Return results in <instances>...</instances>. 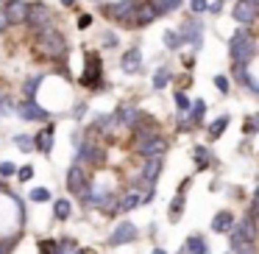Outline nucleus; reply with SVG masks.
<instances>
[{"label": "nucleus", "instance_id": "15", "mask_svg": "<svg viewBox=\"0 0 259 254\" xmlns=\"http://www.w3.org/2000/svg\"><path fill=\"white\" fill-rule=\"evenodd\" d=\"M120 67H123L125 73H140V67H142V53H140V48H131V51H125L123 59H120Z\"/></svg>", "mask_w": 259, "mask_h": 254}, {"label": "nucleus", "instance_id": "44", "mask_svg": "<svg viewBox=\"0 0 259 254\" xmlns=\"http://www.w3.org/2000/svg\"><path fill=\"white\" fill-rule=\"evenodd\" d=\"M103 42H106V45H117V37H114V34H106V37H103Z\"/></svg>", "mask_w": 259, "mask_h": 254}, {"label": "nucleus", "instance_id": "11", "mask_svg": "<svg viewBox=\"0 0 259 254\" xmlns=\"http://www.w3.org/2000/svg\"><path fill=\"white\" fill-rule=\"evenodd\" d=\"M28 9H31V3H25V0H9V3H6L9 23H12V25H23L25 20H28Z\"/></svg>", "mask_w": 259, "mask_h": 254}, {"label": "nucleus", "instance_id": "41", "mask_svg": "<svg viewBox=\"0 0 259 254\" xmlns=\"http://www.w3.org/2000/svg\"><path fill=\"white\" fill-rule=\"evenodd\" d=\"M251 215H259V187L253 193V204H251Z\"/></svg>", "mask_w": 259, "mask_h": 254}, {"label": "nucleus", "instance_id": "24", "mask_svg": "<svg viewBox=\"0 0 259 254\" xmlns=\"http://www.w3.org/2000/svg\"><path fill=\"white\" fill-rule=\"evenodd\" d=\"M14 146H17L20 151H34L36 142H34V137H31V134H17V137H14Z\"/></svg>", "mask_w": 259, "mask_h": 254}, {"label": "nucleus", "instance_id": "23", "mask_svg": "<svg viewBox=\"0 0 259 254\" xmlns=\"http://www.w3.org/2000/svg\"><path fill=\"white\" fill-rule=\"evenodd\" d=\"M226 126H229V118H226V115H220L214 123H209V137H212V140H218V137L226 131Z\"/></svg>", "mask_w": 259, "mask_h": 254}, {"label": "nucleus", "instance_id": "18", "mask_svg": "<svg viewBox=\"0 0 259 254\" xmlns=\"http://www.w3.org/2000/svg\"><path fill=\"white\" fill-rule=\"evenodd\" d=\"M53 134H56V129H53V123H48L45 129H42L39 134L34 137V142H36V151H42V154H51V148H53Z\"/></svg>", "mask_w": 259, "mask_h": 254}, {"label": "nucleus", "instance_id": "19", "mask_svg": "<svg viewBox=\"0 0 259 254\" xmlns=\"http://www.w3.org/2000/svg\"><path fill=\"white\" fill-rule=\"evenodd\" d=\"M162 173V157H145V168H142V179L145 182H156Z\"/></svg>", "mask_w": 259, "mask_h": 254}, {"label": "nucleus", "instance_id": "34", "mask_svg": "<svg viewBox=\"0 0 259 254\" xmlns=\"http://www.w3.org/2000/svg\"><path fill=\"white\" fill-rule=\"evenodd\" d=\"M190 9L195 14H201V12H206V9H209V3H206V0H190Z\"/></svg>", "mask_w": 259, "mask_h": 254}, {"label": "nucleus", "instance_id": "40", "mask_svg": "<svg viewBox=\"0 0 259 254\" xmlns=\"http://www.w3.org/2000/svg\"><path fill=\"white\" fill-rule=\"evenodd\" d=\"M17 176H20V182H28L31 176H34V168H23V170H17Z\"/></svg>", "mask_w": 259, "mask_h": 254}, {"label": "nucleus", "instance_id": "6", "mask_svg": "<svg viewBox=\"0 0 259 254\" xmlns=\"http://www.w3.org/2000/svg\"><path fill=\"white\" fill-rule=\"evenodd\" d=\"M231 17H234L240 25H251V23H256V17H259V9L253 6L251 0H234V9H231Z\"/></svg>", "mask_w": 259, "mask_h": 254}, {"label": "nucleus", "instance_id": "7", "mask_svg": "<svg viewBox=\"0 0 259 254\" xmlns=\"http://www.w3.org/2000/svg\"><path fill=\"white\" fill-rule=\"evenodd\" d=\"M17 115L23 120H34V123H45L48 120V109H42L34 98H25V101L17 106Z\"/></svg>", "mask_w": 259, "mask_h": 254}, {"label": "nucleus", "instance_id": "39", "mask_svg": "<svg viewBox=\"0 0 259 254\" xmlns=\"http://www.w3.org/2000/svg\"><path fill=\"white\" fill-rule=\"evenodd\" d=\"M9 25H12V23H9V14H6V9H0V31H6Z\"/></svg>", "mask_w": 259, "mask_h": 254}, {"label": "nucleus", "instance_id": "43", "mask_svg": "<svg viewBox=\"0 0 259 254\" xmlns=\"http://www.w3.org/2000/svg\"><path fill=\"white\" fill-rule=\"evenodd\" d=\"M0 112H3V115L12 112V101H9V98H3V101H0Z\"/></svg>", "mask_w": 259, "mask_h": 254}, {"label": "nucleus", "instance_id": "8", "mask_svg": "<svg viewBox=\"0 0 259 254\" xmlns=\"http://www.w3.org/2000/svg\"><path fill=\"white\" fill-rule=\"evenodd\" d=\"M48 23H51V9L45 3H31L25 25H31V28H48Z\"/></svg>", "mask_w": 259, "mask_h": 254}, {"label": "nucleus", "instance_id": "10", "mask_svg": "<svg viewBox=\"0 0 259 254\" xmlns=\"http://www.w3.org/2000/svg\"><path fill=\"white\" fill-rule=\"evenodd\" d=\"M81 84H87V87L101 84V56L98 53H87V73L81 76Z\"/></svg>", "mask_w": 259, "mask_h": 254}, {"label": "nucleus", "instance_id": "2", "mask_svg": "<svg viewBox=\"0 0 259 254\" xmlns=\"http://www.w3.org/2000/svg\"><path fill=\"white\" fill-rule=\"evenodd\" d=\"M36 48H39V56H45V59H64L67 56V40L56 28H42L39 40H36Z\"/></svg>", "mask_w": 259, "mask_h": 254}, {"label": "nucleus", "instance_id": "9", "mask_svg": "<svg viewBox=\"0 0 259 254\" xmlns=\"http://www.w3.org/2000/svg\"><path fill=\"white\" fill-rule=\"evenodd\" d=\"M137 240V226L131 224V221H123V224L114 226L112 237H109V243L112 246H123V243H134Z\"/></svg>", "mask_w": 259, "mask_h": 254}, {"label": "nucleus", "instance_id": "3", "mask_svg": "<svg viewBox=\"0 0 259 254\" xmlns=\"http://www.w3.org/2000/svg\"><path fill=\"white\" fill-rule=\"evenodd\" d=\"M253 240H256V224H253V215H245V218L231 229L229 243H231V248H240L242 243H253Z\"/></svg>", "mask_w": 259, "mask_h": 254}, {"label": "nucleus", "instance_id": "1", "mask_svg": "<svg viewBox=\"0 0 259 254\" xmlns=\"http://www.w3.org/2000/svg\"><path fill=\"white\" fill-rule=\"evenodd\" d=\"M229 48H231L229 53H231V62L234 64H248L256 56V40L251 37L248 28H237L234 37H231V42H229Z\"/></svg>", "mask_w": 259, "mask_h": 254}, {"label": "nucleus", "instance_id": "29", "mask_svg": "<svg viewBox=\"0 0 259 254\" xmlns=\"http://www.w3.org/2000/svg\"><path fill=\"white\" fill-rule=\"evenodd\" d=\"M167 81H170L167 70H156V76H153V87H156V90H164V87H167Z\"/></svg>", "mask_w": 259, "mask_h": 254}, {"label": "nucleus", "instance_id": "42", "mask_svg": "<svg viewBox=\"0 0 259 254\" xmlns=\"http://www.w3.org/2000/svg\"><path fill=\"white\" fill-rule=\"evenodd\" d=\"M90 25H92V17H90V14H84V17L78 20V28H90Z\"/></svg>", "mask_w": 259, "mask_h": 254}, {"label": "nucleus", "instance_id": "32", "mask_svg": "<svg viewBox=\"0 0 259 254\" xmlns=\"http://www.w3.org/2000/svg\"><path fill=\"white\" fill-rule=\"evenodd\" d=\"M195 157H198V168H206V159H209V151L203 146L195 148Z\"/></svg>", "mask_w": 259, "mask_h": 254}, {"label": "nucleus", "instance_id": "4", "mask_svg": "<svg viewBox=\"0 0 259 254\" xmlns=\"http://www.w3.org/2000/svg\"><path fill=\"white\" fill-rule=\"evenodd\" d=\"M134 12H137V0H117L106 9V17L123 23L125 28H134Z\"/></svg>", "mask_w": 259, "mask_h": 254}, {"label": "nucleus", "instance_id": "49", "mask_svg": "<svg viewBox=\"0 0 259 254\" xmlns=\"http://www.w3.org/2000/svg\"><path fill=\"white\" fill-rule=\"evenodd\" d=\"M0 254H3V246H0Z\"/></svg>", "mask_w": 259, "mask_h": 254}, {"label": "nucleus", "instance_id": "21", "mask_svg": "<svg viewBox=\"0 0 259 254\" xmlns=\"http://www.w3.org/2000/svg\"><path fill=\"white\" fill-rule=\"evenodd\" d=\"M231 226H234V215L229 212V209H223V212H218L212 218V232H220V235H223V232H229Z\"/></svg>", "mask_w": 259, "mask_h": 254}, {"label": "nucleus", "instance_id": "37", "mask_svg": "<svg viewBox=\"0 0 259 254\" xmlns=\"http://www.w3.org/2000/svg\"><path fill=\"white\" fill-rule=\"evenodd\" d=\"M251 131H259V118H248L245 120V134H251Z\"/></svg>", "mask_w": 259, "mask_h": 254}, {"label": "nucleus", "instance_id": "14", "mask_svg": "<svg viewBox=\"0 0 259 254\" xmlns=\"http://www.w3.org/2000/svg\"><path fill=\"white\" fill-rule=\"evenodd\" d=\"M103 148L101 146H95L92 140H84L81 142V148H78V159H87V162H95V165H101L103 162Z\"/></svg>", "mask_w": 259, "mask_h": 254}, {"label": "nucleus", "instance_id": "5", "mask_svg": "<svg viewBox=\"0 0 259 254\" xmlns=\"http://www.w3.org/2000/svg\"><path fill=\"white\" fill-rule=\"evenodd\" d=\"M64 185H67V190L73 193V196H81V198L90 196V179H87L81 165H73V168L67 170V182H64Z\"/></svg>", "mask_w": 259, "mask_h": 254}, {"label": "nucleus", "instance_id": "35", "mask_svg": "<svg viewBox=\"0 0 259 254\" xmlns=\"http://www.w3.org/2000/svg\"><path fill=\"white\" fill-rule=\"evenodd\" d=\"M14 173H17V170H14L12 162H0V176H3V179H6V176H14Z\"/></svg>", "mask_w": 259, "mask_h": 254}, {"label": "nucleus", "instance_id": "28", "mask_svg": "<svg viewBox=\"0 0 259 254\" xmlns=\"http://www.w3.org/2000/svg\"><path fill=\"white\" fill-rule=\"evenodd\" d=\"M31 201H36V204L51 201V190H48V187H34V190H31Z\"/></svg>", "mask_w": 259, "mask_h": 254}, {"label": "nucleus", "instance_id": "25", "mask_svg": "<svg viewBox=\"0 0 259 254\" xmlns=\"http://www.w3.org/2000/svg\"><path fill=\"white\" fill-rule=\"evenodd\" d=\"M184 251H192V254H206V246H203V240H201L198 235H192L190 240H187Z\"/></svg>", "mask_w": 259, "mask_h": 254}, {"label": "nucleus", "instance_id": "16", "mask_svg": "<svg viewBox=\"0 0 259 254\" xmlns=\"http://www.w3.org/2000/svg\"><path fill=\"white\" fill-rule=\"evenodd\" d=\"M201 34H203V25L201 23H184V28H181V40L190 42L192 48H201Z\"/></svg>", "mask_w": 259, "mask_h": 254}, {"label": "nucleus", "instance_id": "30", "mask_svg": "<svg viewBox=\"0 0 259 254\" xmlns=\"http://www.w3.org/2000/svg\"><path fill=\"white\" fill-rule=\"evenodd\" d=\"M181 209H184V196L179 193V196L173 198V207H170V218H179V215H181Z\"/></svg>", "mask_w": 259, "mask_h": 254}, {"label": "nucleus", "instance_id": "47", "mask_svg": "<svg viewBox=\"0 0 259 254\" xmlns=\"http://www.w3.org/2000/svg\"><path fill=\"white\" fill-rule=\"evenodd\" d=\"M251 3H253V6H256V9H259V0H251Z\"/></svg>", "mask_w": 259, "mask_h": 254}, {"label": "nucleus", "instance_id": "13", "mask_svg": "<svg viewBox=\"0 0 259 254\" xmlns=\"http://www.w3.org/2000/svg\"><path fill=\"white\" fill-rule=\"evenodd\" d=\"M137 154H142V157H162L164 151H167V140H164L162 134L151 137L148 142H142V146H134Z\"/></svg>", "mask_w": 259, "mask_h": 254}, {"label": "nucleus", "instance_id": "26", "mask_svg": "<svg viewBox=\"0 0 259 254\" xmlns=\"http://www.w3.org/2000/svg\"><path fill=\"white\" fill-rule=\"evenodd\" d=\"M45 81V76H31L28 81H25V87H23V92H25V98H34V92H36V87Z\"/></svg>", "mask_w": 259, "mask_h": 254}, {"label": "nucleus", "instance_id": "12", "mask_svg": "<svg viewBox=\"0 0 259 254\" xmlns=\"http://www.w3.org/2000/svg\"><path fill=\"white\" fill-rule=\"evenodd\" d=\"M156 9H153L151 0H145V3H137V12H134V28H145V25H151L153 20H156Z\"/></svg>", "mask_w": 259, "mask_h": 254}, {"label": "nucleus", "instance_id": "38", "mask_svg": "<svg viewBox=\"0 0 259 254\" xmlns=\"http://www.w3.org/2000/svg\"><path fill=\"white\" fill-rule=\"evenodd\" d=\"M214 87H218L220 92H229V79H226V76H218V79H214Z\"/></svg>", "mask_w": 259, "mask_h": 254}, {"label": "nucleus", "instance_id": "20", "mask_svg": "<svg viewBox=\"0 0 259 254\" xmlns=\"http://www.w3.org/2000/svg\"><path fill=\"white\" fill-rule=\"evenodd\" d=\"M142 198H145V196H142L140 190H128V193H125V196L117 201V212H131V209H137V207L142 204Z\"/></svg>", "mask_w": 259, "mask_h": 254}, {"label": "nucleus", "instance_id": "45", "mask_svg": "<svg viewBox=\"0 0 259 254\" xmlns=\"http://www.w3.org/2000/svg\"><path fill=\"white\" fill-rule=\"evenodd\" d=\"M209 12H212V14H218V12H220V0H214L212 6H209Z\"/></svg>", "mask_w": 259, "mask_h": 254}, {"label": "nucleus", "instance_id": "17", "mask_svg": "<svg viewBox=\"0 0 259 254\" xmlns=\"http://www.w3.org/2000/svg\"><path fill=\"white\" fill-rule=\"evenodd\" d=\"M140 120H142V112H140V109H134V106H123L117 112V123L125 126V129H137Z\"/></svg>", "mask_w": 259, "mask_h": 254}, {"label": "nucleus", "instance_id": "27", "mask_svg": "<svg viewBox=\"0 0 259 254\" xmlns=\"http://www.w3.org/2000/svg\"><path fill=\"white\" fill-rule=\"evenodd\" d=\"M181 42H184V40H181V34H176V31H164V45H167L170 51H179Z\"/></svg>", "mask_w": 259, "mask_h": 254}, {"label": "nucleus", "instance_id": "48", "mask_svg": "<svg viewBox=\"0 0 259 254\" xmlns=\"http://www.w3.org/2000/svg\"><path fill=\"white\" fill-rule=\"evenodd\" d=\"M153 254H164V251H162V248H156V251H153Z\"/></svg>", "mask_w": 259, "mask_h": 254}, {"label": "nucleus", "instance_id": "31", "mask_svg": "<svg viewBox=\"0 0 259 254\" xmlns=\"http://www.w3.org/2000/svg\"><path fill=\"white\" fill-rule=\"evenodd\" d=\"M203 112H206V103H203V101H195V103H192V123H198V120L203 118Z\"/></svg>", "mask_w": 259, "mask_h": 254}, {"label": "nucleus", "instance_id": "50", "mask_svg": "<svg viewBox=\"0 0 259 254\" xmlns=\"http://www.w3.org/2000/svg\"><path fill=\"white\" fill-rule=\"evenodd\" d=\"M0 187H3V182H0Z\"/></svg>", "mask_w": 259, "mask_h": 254}, {"label": "nucleus", "instance_id": "36", "mask_svg": "<svg viewBox=\"0 0 259 254\" xmlns=\"http://www.w3.org/2000/svg\"><path fill=\"white\" fill-rule=\"evenodd\" d=\"M234 254H256V246L253 243H242L240 248H234Z\"/></svg>", "mask_w": 259, "mask_h": 254}, {"label": "nucleus", "instance_id": "33", "mask_svg": "<svg viewBox=\"0 0 259 254\" xmlns=\"http://www.w3.org/2000/svg\"><path fill=\"white\" fill-rule=\"evenodd\" d=\"M176 106H179L181 112H187V109H190V98H187L184 92H176Z\"/></svg>", "mask_w": 259, "mask_h": 254}, {"label": "nucleus", "instance_id": "46", "mask_svg": "<svg viewBox=\"0 0 259 254\" xmlns=\"http://www.w3.org/2000/svg\"><path fill=\"white\" fill-rule=\"evenodd\" d=\"M64 6H75V0H62Z\"/></svg>", "mask_w": 259, "mask_h": 254}, {"label": "nucleus", "instance_id": "22", "mask_svg": "<svg viewBox=\"0 0 259 254\" xmlns=\"http://www.w3.org/2000/svg\"><path fill=\"white\" fill-rule=\"evenodd\" d=\"M70 212H73V207H70L67 198H59V201L53 204V215H56L59 221H67V218H70Z\"/></svg>", "mask_w": 259, "mask_h": 254}]
</instances>
